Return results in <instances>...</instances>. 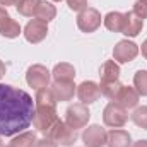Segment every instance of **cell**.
Returning <instances> with one entry per match:
<instances>
[{"label": "cell", "instance_id": "21", "mask_svg": "<svg viewBox=\"0 0 147 147\" xmlns=\"http://www.w3.org/2000/svg\"><path fill=\"white\" fill-rule=\"evenodd\" d=\"M36 142V135L33 132H26V134H21L19 137H16L10 142V147H34Z\"/></svg>", "mask_w": 147, "mask_h": 147}, {"label": "cell", "instance_id": "6", "mask_svg": "<svg viewBox=\"0 0 147 147\" xmlns=\"http://www.w3.org/2000/svg\"><path fill=\"white\" fill-rule=\"evenodd\" d=\"M77 26L84 33H92L101 26V14L96 9H84L77 17Z\"/></svg>", "mask_w": 147, "mask_h": 147}, {"label": "cell", "instance_id": "2", "mask_svg": "<svg viewBox=\"0 0 147 147\" xmlns=\"http://www.w3.org/2000/svg\"><path fill=\"white\" fill-rule=\"evenodd\" d=\"M46 135H48V139H51V140H55V142H58L62 146H70V144H74L77 140L75 130L70 128L67 123L60 121V120H57L51 125V128L46 132Z\"/></svg>", "mask_w": 147, "mask_h": 147}, {"label": "cell", "instance_id": "32", "mask_svg": "<svg viewBox=\"0 0 147 147\" xmlns=\"http://www.w3.org/2000/svg\"><path fill=\"white\" fill-rule=\"evenodd\" d=\"M142 55L147 58V39L144 41V45H142Z\"/></svg>", "mask_w": 147, "mask_h": 147}, {"label": "cell", "instance_id": "8", "mask_svg": "<svg viewBox=\"0 0 147 147\" xmlns=\"http://www.w3.org/2000/svg\"><path fill=\"white\" fill-rule=\"evenodd\" d=\"M46 34H48V28H46V22L41 19L29 21L26 29H24V36L29 43H39L46 38Z\"/></svg>", "mask_w": 147, "mask_h": 147}, {"label": "cell", "instance_id": "23", "mask_svg": "<svg viewBox=\"0 0 147 147\" xmlns=\"http://www.w3.org/2000/svg\"><path fill=\"white\" fill-rule=\"evenodd\" d=\"M121 87H123V86H121L118 80H115V82H101V86H99L101 94H105V96L110 98V99H115V98L118 96V92H120Z\"/></svg>", "mask_w": 147, "mask_h": 147}, {"label": "cell", "instance_id": "29", "mask_svg": "<svg viewBox=\"0 0 147 147\" xmlns=\"http://www.w3.org/2000/svg\"><path fill=\"white\" fill-rule=\"evenodd\" d=\"M17 2L19 0H0V5H17Z\"/></svg>", "mask_w": 147, "mask_h": 147}, {"label": "cell", "instance_id": "27", "mask_svg": "<svg viewBox=\"0 0 147 147\" xmlns=\"http://www.w3.org/2000/svg\"><path fill=\"white\" fill-rule=\"evenodd\" d=\"M69 3V7L72 9V10H84V9H87V2L86 0H69L67 2Z\"/></svg>", "mask_w": 147, "mask_h": 147}, {"label": "cell", "instance_id": "30", "mask_svg": "<svg viewBox=\"0 0 147 147\" xmlns=\"http://www.w3.org/2000/svg\"><path fill=\"white\" fill-rule=\"evenodd\" d=\"M7 16H9V14H7V10H5V9H2V7H0V22H2V21H3V19H5V17H7Z\"/></svg>", "mask_w": 147, "mask_h": 147}, {"label": "cell", "instance_id": "5", "mask_svg": "<svg viewBox=\"0 0 147 147\" xmlns=\"http://www.w3.org/2000/svg\"><path fill=\"white\" fill-rule=\"evenodd\" d=\"M103 118H105V123H106L108 127L118 128V127H123V125L127 123L128 115H127V111H125V108H123L121 105H118V103H110V105L105 108Z\"/></svg>", "mask_w": 147, "mask_h": 147}, {"label": "cell", "instance_id": "11", "mask_svg": "<svg viewBox=\"0 0 147 147\" xmlns=\"http://www.w3.org/2000/svg\"><path fill=\"white\" fill-rule=\"evenodd\" d=\"M50 89L57 101H69L74 98V92H75V86L72 80H55Z\"/></svg>", "mask_w": 147, "mask_h": 147}, {"label": "cell", "instance_id": "10", "mask_svg": "<svg viewBox=\"0 0 147 147\" xmlns=\"http://www.w3.org/2000/svg\"><path fill=\"white\" fill-rule=\"evenodd\" d=\"M137 53H139V48L132 41H120L113 50V57L120 63H127V62L134 60L137 57Z\"/></svg>", "mask_w": 147, "mask_h": 147}, {"label": "cell", "instance_id": "31", "mask_svg": "<svg viewBox=\"0 0 147 147\" xmlns=\"http://www.w3.org/2000/svg\"><path fill=\"white\" fill-rule=\"evenodd\" d=\"M134 147H147V140H139L134 144Z\"/></svg>", "mask_w": 147, "mask_h": 147}, {"label": "cell", "instance_id": "25", "mask_svg": "<svg viewBox=\"0 0 147 147\" xmlns=\"http://www.w3.org/2000/svg\"><path fill=\"white\" fill-rule=\"evenodd\" d=\"M132 120L135 125L142 127V128H147V106H142V108H137L132 115Z\"/></svg>", "mask_w": 147, "mask_h": 147}, {"label": "cell", "instance_id": "24", "mask_svg": "<svg viewBox=\"0 0 147 147\" xmlns=\"http://www.w3.org/2000/svg\"><path fill=\"white\" fill-rule=\"evenodd\" d=\"M134 84H135V91L142 96H147V70H139L134 77Z\"/></svg>", "mask_w": 147, "mask_h": 147}, {"label": "cell", "instance_id": "15", "mask_svg": "<svg viewBox=\"0 0 147 147\" xmlns=\"http://www.w3.org/2000/svg\"><path fill=\"white\" fill-rule=\"evenodd\" d=\"M130 135L125 130H113L108 134L106 144L110 147H130Z\"/></svg>", "mask_w": 147, "mask_h": 147}, {"label": "cell", "instance_id": "9", "mask_svg": "<svg viewBox=\"0 0 147 147\" xmlns=\"http://www.w3.org/2000/svg\"><path fill=\"white\" fill-rule=\"evenodd\" d=\"M82 139H84V144L87 147H103L108 140V134L99 125H92L84 132Z\"/></svg>", "mask_w": 147, "mask_h": 147}, {"label": "cell", "instance_id": "35", "mask_svg": "<svg viewBox=\"0 0 147 147\" xmlns=\"http://www.w3.org/2000/svg\"><path fill=\"white\" fill-rule=\"evenodd\" d=\"M55 2H60V0H55Z\"/></svg>", "mask_w": 147, "mask_h": 147}, {"label": "cell", "instance_id": "18", "mask_svg": "<svg viewBox=\"0 0 147 147\" xmlns=\"http://www.w3.org/2000/svg\"><path fill=\"white\" fill-rule=\"evenodd\" d=\"M19 33H21V26L14 21V19H10L9 16L0 22V34L5 38H16L19 36Z\"/></svg>", "mask_w": 147, "mask_h": 147}, {"label": "cell", "instance_id": "14", "mask_svg": "<svg viewBox=\"0 0 147 147\" xmlns=\"http://www.w3.org/2000/svg\"><path fill=\"white\" fill-rule=\"evenodd\" d=\"M115 101H118V105H121L123 108H134L139 103V92L134 87H121Z\"/></svg>", "mask_w": 147, "mask_h": 147}, {"label": "cell", "instance_id": "34", "mask_svg": "<svg viewBox=\"0 0 147 147\" xmlns=\"http://www.w3.org/2000/svg\"><path fill=\"white\" fill-rule=\"evenodd\" d=\"M0 147H2V140H0Z\"/></svg>", "mask_w": 147, "mask_h": 147}, {"label": "cell", "instance_id": "28", "mask_svg": "<svg viewBox=\"0 0 147 147\" xmlns=\"http://www.w3.org/2000/svg\"><path fill=\"white\" fill-rule=\"evenodd\" d=\"M34 147H57V144L51 139H43V140H38Z\"/></svg>", "mask_w": 147, "mask_h": 147}, {"label": "cell", "instance_id": "22", "mask_svg": "<svg viewBox=\"0 0 147 147\" xmlns=\"http://www.w3.org/2000/svg\"><path fill=\"white\" fill-rule=\"evenodd\" d=\"M39 3H41V0H19L17 2V10L22 16L31 17V16H34V12H36Z\"/></svg>", "mask_w": 147, "mask_h": 147}, {"label": "cell", "instance_id": "33", "mask_svg": "<svg viewBox=\"0 0 147 147\" xmlns=\"http://www.w3.org/2000/svg\"><path fill=\"white\" fill-rule=\"evenodd\" d=\"M3 74H5V65H3V63L0 62V77H2Z\"/></svg>", "mask_w": 147, "mask_h": 147}, {"label": "cell", "instance_id": "17", "mask_svg": "<svg viewBox=\"0 0 147 147\" xmlns=\"http://www.w3.org/2000/svg\"><path fill=\"white\" fill-rule=\"evenodd\" d=\"M123 24H125V14L120 12H110L105 17V26L113 31V33H121L123 31Z\"/></svg>", "mask_w": 147, "mask_h": 147}, {"label": "cell", "instance_id": "19", "mask_svg": "<svg viewBox=\"0 0 147 147\" xmlns=\"http://www.w3.org/2000/svg\"><path fill=\"white\" fill-rule=\"evenodd\" d=\"M55 16H57V9H55L51 3H48V2H41V3L38 5L36 12H34V17L45 21V22L55 19Z\"/></svg>", "mask_w": 147, "mask_h": 147}, {"label": "cell", "instance_id": "20", "mask_svg": "<svg viewBox=\"0 0 147 147\" xmlns=\"http://www.w3.org/2000/svg\"><path fill=\"white\" fill-rule=\"evenodd\" d=\"M74 77H75V70L69 63H58L53 69V79L55 80H74Z\"/></svg>", "mask_w": 147, "mask_h": 147}, {"label": "cell", "instance_id": "12", "mask_svg": "<svg viewBox=\"0 0 147 147\" xmlns=\"http://www.w3.org/2000/svg\"><path fill=\"white\" fill-rule=\"evenodd\" d=\"M77 96L82 101V105H91L101 96V89H99V86H96L91 80L89 82H82L79 86V89H77Z\"/></svg>", "mask_w": 147, "mask_h": 147}, {"label": "cell", "instance_id": "4", "mask_svg": "<svg viewBox=\"0 0 147 147\" xmlns=\"http://www.w3.org/2000/svg\"><path fill=\"white\" fill-rule=\"evenodd\" d=\"M89 110L82 105V103H79V105H74L70 106L69 110H67V115H65V123L74 128V130H77V128H82L87 121H89Z\"/></svg>", "mask_w": 147, "mask_h": 147}, {"label": "cell", "instance_id": "13", "mask_svg": "<svg viewBox=\"0 0 147 147\" xmlns=\"http://www.w3.org/2000/svg\"><path fill=\"white\" fill-rule=\"evenodd\" d=\"M142 24H144V19H140L134 10L132 12H127L125 14V24H123V34L127 36H137L142 29Z\"/></svg>", "mask_w": 147, "mask_h": 147}, {"label": "cell", "instance_id": "1", "mask_svg": "<svg viewBox=\"0 0 147 147\" xmlns=\"http://www.w3.org/2000/svg\"><path fill=\"white\" fill-rule=\"evenodd\" d=\"M36 105L33 98L7 84H0V135L10 137L24 132L34 118Z\"/></svg>", "mask_w": 147, "mask_h": 147}, {"label": "cell", "instance_id": "3", "mask_svg": "<svg viewBox=\"0 0 147 147\" xmlns=\"http://www.w3.org/2000/svg\"><path fill=\"white\" fill-rule=\"evenodd\" d=\"M57 110L55 106H48V105H38L36 111H34V118L33 123L39 132H48L51 128V125L57 121Z\"/></svg>", "mask_w": 147, "mask_h": 147}, {"label": "cell", "instance_id": "16", "mask_svg": "<svg viewBox=\"0 0 147 147\" xmlns=\"http://www.w3.org/2000/svg\"><path fill=\"white\" fill-rule=\"evenodd\" d=\"M99 75H101V82H115V80H118L120 67L113 60H108V62L103 63V67L99 70Z\"/></svg>", "mask_w": 147, "mask_h": 147}, {"label": "cell", "instance_id": "7", "mask_svg": "<svg viewBox=\"0 0 147 147\" xmlns=\"http://www.w3.org/2000/svg\"><path fill=\"white\" fill-rule=\"evenodd\" d=\"M26 79H28V84H29L31 87H34V89L39 91V89L48 87L50 72H48V69L43 67V65H33V67H29Z\"/></svg>", "mask_w": 147, "mask_h": 147}, {"label": "cell", "instance_id": "26", "mask_svg": "<svg viewBox=\"0 0 147 147\" xmlns=\"http://www.w3.org/2000/svg\"><path fill=\"white\" fill-rule=\"evenodd\" d=\"M134 12L140 19H146L147 17V0H137L135 2V7H134Z\"/></svg>", "mask_w": 147, "mask_h": 147}]
</instances>
